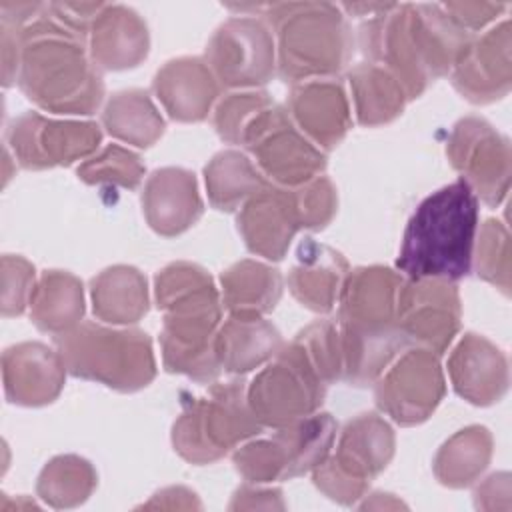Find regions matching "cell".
<instances>
[{
	"instance_id": "obj_1",
	"label": "cell",
	"mask_w": 512,
	"mask_h": 512,
	"mask_svg": "<svg viewBox=\"0 0 512 512\" xmlns=\"http://www.w3.org/2000/svg\"><path fill=\"white\" fill-rule=\"evenodd\" d=\"M470 40L438 4H386L360 26L362 52L372 64H386L408 100L448 74Z\"/></svg>"
},
{
	"instance_id": "obj_2",
	"label": "cell",
	"mask_w": 512,
	"mask_h": 512,
	"mask_svg": "<svg viewBox=\"0 0 512 512\" xmlns=\"http://www.w3.org/2000/svg\"><path fill=\"white\" fill-rule=\"evenodd\" d=\"M16 80L28 100L60 114H92L104 96L84 38L46 14L20 30Z\"/></svg>"
},
{
	"instance_id": "obj_3",
	"label": "cell",
	"mask_w": 512,
	"mask_h": 512,
	"mask_svg": "<svg viewBox=\"0 0 512 512\" xmlns=\"http://www.w3.org/2000/svg\"><path fill=\"white\" fill-rule=\"evenodd\" d=\"M156 302L164 314L160 334L164 368L212 382L222 366L216 354L220 324L218 290L196 264L174 262L156 276Z\"/></svg>"
},
{
	"instance_id": "obj_4",
	"label": "cell",
	"mask_w": 512,
	"mask_h": 512,
	"mask_svg": "<svg viewBox=\"0 0 512 512\" xmlns=\"http://www.w3.org/2000/svg\"><path fill=\"white\" fill-rule=\"evenodd\" d=\"M478 198L464 178L426 196L412 212L396 266L408 280H458L470 272Z\"/></svg>"
},
{
	"instance_id": "obj_5",
	"label": "cell",
	"mask_w": 512,
	"mask_h": 512,
	"mask_svg": "<svg viewBox=\"0 0 512 512\" xmlns=\"http://www.w3.org/2000/svg\"><path fill=\"white\" fill-rule=\"evenodd\" d=\"M262 10L278 34V70L284 82L330 76L348 62L352 34L338 6L304 2Z\"/></svg>"
},
{
	"instance_id": "obj_6",
	"label": "cell",
	"mask_w": 512,
	"mask_h": 512,
	"mask_svg": "<svg viewBox=\"0 0 512 512\" xmlns=\"http://www.w3.org/2000/svg\"><path fill=\"white\" fill-rule=\"evenodd\" d=\"M54 344L72 376L120 392L140 390L156 376L152 342L142 330L80 322L70 332L54 336Z\"/></svg>"
},
{
	"instance_id": "obj_7",
	"label": "cell",
	"mask_w": 512,
	"mask_h": 512,
	"mask_svg": "<svg viewBox=\"0 0 512 512\" xmlns=\"http://www.w3.org/2000/svg\"><path fill=\"white\" fill-rule=\"evenodd\" d=\"M260 430L262 424L248 406L244 382H216L206 396L194 398L174 422L172 444L184 460L210 464Z\"/></svg>"
},
{
	"instance_id": "obj_8",
	"label": "cell",
	"mask_w": 512,
	"mask_h": 512,
	"mask_svg": "<svg viewBox=\"0 0 512 512\" xmlns=\"http://www.w3.org/2000/svg\"><path fill=\"white\" fill-rule=\"evenodd\" d=\"M336 422L330 414H310L280 426L272 438L250 442L234 452L240 476L254 484L290 480L312 472L332 448Z\"/></svg>"
},
{
	"instance_id": "obj_9",
	"label": "cell",
	"mask_w": 512,
	"mask_h": 512,
	"mask_svg": "<svg viewBox=\"0 0 512 512\" xmlns=\"http://www.w3.org/2000/svg\"><path fill=\"white\" fill-rule=\"evenodd\" d=\"M394 456V432L378 414L352 418L338 440L336 454L326 456L314 472V484L340 504H354Z\"/></svg>"
},
{
	"instance_id": "obj_10",
	"label": "cell",
	"mask_w": 512,
	"mask_h": 512,
	"mask_svg": "<svg viewBox=\"0 0 512 512\" xmlns=\"http://www.w3.org/2000/svg\"><path fill=\"white\" fill-rule=\"evenodd\" d=\"M326 386L304 348L292 340L252 380L246 400L262 426L280 428L314 414L324 400Z\"/></svg>"
},
{
	"instance_id": "obj_11",
	"label": "cell",
	"mask_w": 512,
	"mask_h": 512,
	"mask_svg": "<svg viewBox=\"0 0 512 512\" xmlns=\"http://www.w3.org/2000/svg\"><path fill=\"white\" fill-rule=\"evenodd\" d=\"M240 144L256 156L266 176L288 188L320 176L326 166L324 152L296 128L288 110L274 102L250 120Z\"/></svg>"
},
{
	"instance_id": "obj_12",
	"label": "cell",
	"mask_w": 512,
	"mask_h": 512,
	"mask_svg": "<svg viewBox=\"0 0 512 512\" xmlns=\"http://www.w3.org/2000/svg\"><path fill=\"white\" fill-rule=\"evenodd\" d=\"M402 282L400 274L384 266L348 272L338 298L340 334L354 340H404L394 320Z\"/></svg>"
},
{
	"instance_id": "obj_13",
	"label": "cell",
	"mask_w": 512,
	"mask_h": 512,
	"mask_svg": "<svg viewBox=\"0 0 512 512\" xmlns=\"http://www.w3.org/2000/svg\"><path fill=\"white\" fill-rule=\"evenodd\" d=\"M446 154L476 198L498 206L510 188V142L484 118L466 116L456 122Z\"/></svg>"
},
{
	"instance_id": "obj_14",
	"label": "cell",
	"mask_w": 512,
	"mask_h": 512,
	"mask_svg": "<svg viewBox=\"0 0 512 512\" xmlns=\"http://www.w3.org/2000/svg\"><path fill=\"white\" fill-rule=\"evenodd\" d=\"M206 64L226 88L262 86L274 76V40L270 28L250 16L230 18L212 36Z\"/></svg>"
},
{
	"instance_id": "obj_15",
	"label": "cell",
	"mask_w": 512,
	"mask_h": 512,
	"mask_svg": "<svg viewBox=\"0 0 512 512\" xmlns=\"http://www.w3.org/2000/svg\"><path fill=\"white\" fill-rule=\"evenodd\" d=\"M102 140L94 122L52 120L38 112L18 116L8 128V144L22 168L68 166L92 154Z\"/></svg>"
},
{
	"instance_id": "obj_16",
	"label": "cell",
	"mask_w": 512,
	"mask_h": 512,
	"mask_svg": "<svg viewBox=\"0 0 512 512\" xmlns=\"http://www.w3.org/2000/svg\"><path fill=\"white\" fill-rule=\"evenodd\" d=\"M396 328L408 342L442 354L460 328V296L450 280H408L398 288Z\"/></svg>"
},
{
	"instance_id": "obj_17",
	"label": "cell",
	"mask_w": 512,
	"mask_h": 512,
	"mask_svg": "<svg viewBox=\"0 0 512 512\" xmlns=\"http://www.w3.org/2000/svg\"><path fill=\"white\" fill-rule=\"evenodd\" d=\"M444 374L434 352H406L376 384L378 408L402 426L424 422L444 396Z\"/></svg>"
},
{
	"instance_id": "obj_18",
	"label": "cell",
	"mask_w": 512,
	"mask_h": 512,
	"mask_svg": "<svg viewBox=\"0 0 512 512\" xmlns=\"http://www.w3.org/2000/svg\"><path fill=\"white\" fill-rule=\"evenodd\" d=\"M304 228L296 188L266 184L252 194L238 214V230L250 252L282 260L294 234Z\"/></svg>"
},
{
	"instance_id": "obj_19",
	"label": "cell",
	"mask_w": 512,
	"mask_h": 512,
	"mask_svg": "<svg viewBox=\"0 0 512 512\" xmlns=\"http://www.w3.org/2000/svg\"><path fill=\"white\" fill-rule=\"evenodd\" d=\"M510 82V22L504 20L482 38L468 42L452 68V84L466 100L486 104L506 96Z\"/></svg>"
},
{
	"instance_id": "obj_20",
	"label": "cell",
	"mask_w": 512,
	"mask_h": 512,
	"mask_svg": "<svg viewBox=\"0 0 512 512\" xmlns=\"http://www.w3.org/2000/svg\"><path fill=\"white\" fill-rule=\"evenodd\" d=\"M66 372L60 352L40 342L16 344L2 356L4 390L12 404H50L60 394Z\"/></svg>"
},
{
	"instance_id": "obj_21",
	"label": "cell",
	"mask_w": 512,
	"mask_h": 512,
	"mask_svg": "<svg viewBox=\"0 0 512 512\" xmlns=\"http://www.w3.org/2000/svg\"><path fill=\"white\" fill-rule=\"evenodd\" d=\"M288 112L296 128L306 132L324 150L336 148L350 128L346 92L336 80L322 78L294 84Z\"/></svg>"
},
{
	"instance_id": "obj_22",
	"label": "cell",
	"mask_w": 512,
	"mask_h": 512,
	"mask_svg": "<svg viewBox=\"0 0 512 512\" xmlns=\"http://www.w3.org/2000/svg\"><path fill=\"white\" fill-rule=\"evenodd\" d=\"M454 390L476 406L498 402L508 390V362L500 348L478 334H466L448 360Z\"/></svg>"
},
{
	"instance_id": "obj_23",
	"label": "cell",
	"mask_w": 512,
	"mask_h": 512,
	"mask_svg": "<svg viewBox=\"0 0 512 512\" xmlns=\"http://www.w3.org/2000/svg\"><path fill=\"white\" fill-rule=\"evenodd\" d=\"M142 208L150 228L162 236L186 232L202 214L196 176L184 168H160L146 180Z\"/></svg>"
},
{
	"instance_id": "obj_24",
	"label": "cell",
	"mask_w": 512,
	"mask_h": 512,
	"mask_svg": "<svg viewBox=\"0 0 512 512\" xmlns=\"http://www.w3.org/2000/svg\"><path fill=\"white\" fill-rule=\"evenodd\" d=\"M168 116L178 122H200L208 116L220 86L210 66L200 58L166 62L152 84Z\"/></svg>"
},
{
	"instance_id": "obj_25",
	"label": "cell",
	"mask_w": 512,
	"mask_h": 512,
	"mask_svg": "<svg viewBox=\"0 0 512 512\" xmlns=\"http://www.w3.org/2000/svg\"><path fill=\"white\" fill-rule=\"evenodd\" d=\"M296 258L298 264L288 276L290 292L302 306L314 312H330L348 276V262L340 252L312 238L298 244Z\"/></svg>"
},
{
	"instance_id": "obj_26",
	"label": "cell",
	"mask_w": 512,
	"mask_h": 512,
	"mask_svg": "<svg viewBox=\"0 0 512 512\" xmlns=\"http://www.w3.org/2000/svg\"><path fill=\"white\" fill-rule=\"evenodd\" d=\"M148 28L126 6H102L90 28V56L94 66L124 70L138 66L148 54Z\"/></svg>"
},
{
	"instance_id": "obj_27",
	"label": "cell",
	"mask_w": 512,
	"mask_h": 512,
	"mask_svg": "<svg viewBox=\"0 0 512 512\" xmlns=\"http://www.w3.org/2000/svg\"><path fill=\"white\" fill-rule=\"evenodd\" d=\"M280 332L262 316H232L216 334V354L222 370L244 374L282 350Z\"/></svg>"
},
{
	"instance_id": "obj_28",
	"label": "cell",
	"mask_w": 512,
	"mask_h": 512,
	"mask_svg": "<svg viewBox=\"0 0 512 512\" xmlns=\"http://www.w3.org/2000/svg\"><path fill=\"white\" fill-rule=\"evenodd\" d=\"M84 314L82 282L62 270H48L34 286L30 318L38 330L60 336L76 328Z\"/></svg>"
},
{
	"instance_id": "obj_29",
	"label": "cell",
	"mask_w": 512,
	"mask_h": 512,
	"mask_svg": "<svg viewBox=\"0 0 512 512\" xmlns=\"http://www.w3.org/2000/svg\"><path fill=\"white\" fill-rule=\"evenodd\" d=\"M224 306L232 316H262L282 296V276L262 262L242 260L220 276Z\"/></svg>"
},
{
	"instance_id": "obj_30",
	"label": "cell",
	"mask_w": 512,
	"mask_h": 512,
	"mask_svg": "<svg viewBox=\"0 0 512 512\" xmlns=\"http://www.w3.org/2000/svg\"><path fill=\"white\" fill-rule=\"evenodd\" d=\"M94 314L112 324L138 322L148 312L146 278L132 266H112L92 280Z\"/></svg>"
},
{
	"instance_id": "obj_31",
	"label": "cell",
	"mask_w": 512,
	"mask_h": 512,
	"mask_svg": "<svg viewBox=\"0 0 512 512\" xmlns=\"http://www.w3.org/2000/svg\"><path fill=\"white\" fill-rule=\"evenodd\" d=\"M348 80L362 126L386 124L402 114L408 96L384 66L372 62L358 64L348 72Z\"/></svg>"
},
{
	"instance_id": "obj_32",
	"label": "cell",
	"mask_w": 512,
	"mask_h": 512,
	"mask_svg": "<svg viewBox=\"0 0 512 512\" xmlns=\"http://www.w3.org/2000/svg\"><path fill=\"white\" fill-rule=\"evenodd\" d=\"M492 458V436L484 426H468L442 444L434 458L440 484L464 488L472 484Z\"/></svg>"
},
{
	"instance_id": "obj_33",
	"label": "cell",
	"mask_w": 512,
	"mask_h": 512,
	"mask_svg": "<svg viewBox=\"0 0 512 512\" xmlns=\"http://www.w3.org/2000/svg\"><path fill=\"white\" fill-rule=\"evenodd\" d=\"M102 124L106 132L122 142L138 148L152 146L164 132V120L144 90L116 92L104 112Z\"/></svg>"
},
{
	"instance_id": "obj_34",
	"label": "cell",
	"mask_w": 512,
	"mask_h": 512,
	"mask_svg": "<svg viewBox=\"0 0 512 512\" xmlns=\"http://www.w3.org/2000/svg\"><path fill=\"white\" fill-rule=\"evenodd\" d=\"M208 200L216 210L232 212L266 186L262 174L238 150L218 152L204 168Z\"/></svg>"
},
{
	"instance_id": "obj_35",
	"label": "cell",
	"mask_w": 512,
	"mask_h": 512,
	"mask_svg": "<svg viewBox=\"0 0 512 512\" xmlns=\"http://www.w3.org/2000/svg\"><path fill=\"white\" fill-rule=\"evenodd\" d=\"M98 484L96 470L80 456L52 458L40 472L36 492L52 508H74L82 504Z\"/></svg>"
},
{
	"instance_id": "obj_36",
	"label": "cell",
	"mask_w": 512,
	"mask_h": 512,
	"mask_svg": "<svg viewBox=\"0 0 512 512\" xmlns=\"http://www.w3.org/2000/svg\"><path fill=\"white\" fill-rule=\"evenodd\" d=\"M144 176V164L138 154L110 144L98 156L78 166V178L86 184H114L122 188H136Z\"/></svg>"
},
{
	"instance_id": "obj_37",
	"label": "cell",
	"mask_w": 512,
	"mask_h": 512,
	"mask_svg": "<svg viewBox=\"0 0 512 512\" xmlns=\"http://www.w3.org/2000/svg\"><path fill=\"white\" fill-rule=\"evenodd\" d=\"M476 274L504 294L510 292V234L500 220L490 218L480 230Z\"/></svg>"
},
{
	"instance_id": "obj_38",
	"label": "cell",
	"mask_w": 512,
	"mask_h": 512,
	"mask_svg": "<svg viewBox=\"0 0 512 512\" xmlns=\"http://www.w3.org/2000/svg\"><path fill=\"white\" fill-rule=\"evenodd\" d=\"M270 104L272 100L266 92L228 94L224 100H220L214 114V126L218 136L230 144H240L250 120Z\"/></svg>"
},
{
	"instance_id": "obj_39",
	"label": "cell",
	"mask_w": 512,
	"mask_h": 512,
	"mask_svg": "<svg viewBox=\"0 0 512 512\" xmlns=\"http://www.w3.org/2000/svg\"><path fill=\"white\" fill-rule=\"evenodd\" d=\"M34 292V266L20 258L6 254L2 258V314L18 316L30 304Z\"/></svg>"
},
{
	"instance_id": "obj_40",
	"label": "cell",
	"mask_w": 512,
	"mask_h": 512,
	"mask_svg": "<svg viewBox=\"0 0 512 512\" xmlns=\"http://www.w3.org/2000/svg\"><path fill=\"white\" fill-rule=\"evenodd\" d=\"M296 194L302 208L304 228L320 230L332 220L338 206V196L336 188L326 176H316L306 184L296 186Z\"/></svg>"
},
{
	"instance_id": "obj_41",
	"label": "cell",
	"mask_w": 512,
	"mask_h": 512,
	"mask_svg": "<svg viewBox=\"0 0 512 512\" xmlns=\"http://www.w3.org/2000/svg\"><path fill=\"white\" fill-rule=\"evenodd\" d=\"M448 16L462 26L466 32L478 30L492 22L500 12L506 10V4H488V2H450L442 6Z\"/></svg>"
},
{
	"instance_id": "obj_42",
	"label": "cell",
	"mask_w": 512,
	"mask_h": 512,
	"mask_svg": "<svg viewBox=\"0 0 512 512\" xmlns=\"http://www.w3.org/2000/svg\"><path fill=\"white\" fill-rule=\"evenodd\" d=\"M496 498H502L504 502L510 504V476L508 472H498L492 474L490 478H486L484 484H480L474 492V500H476V508L482 510H494L498 508Z\"/></svg>"
}]
</instances>
